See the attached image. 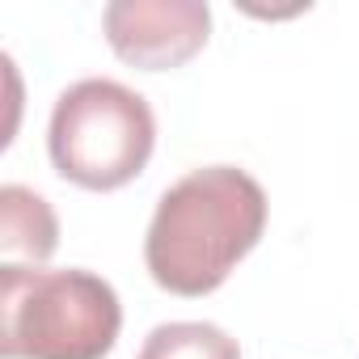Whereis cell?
<instances>
[{
	"mask_svg": "<svg viewBox=\"0 0 359 359\" xmlns=\"http://www.w3.org/2000/svg\"><path fill=\"white\" fill-rule=\"evenodd\" d=\"M266 229V191L237 165H203L156 199L144 262L173 296H208L258 245Z\"/></svg>",
	"mask_w": 359,
	"mask_h": 359,
	"instance_id": "1",
	"label": "cell"
},
{
	"mask_svg": "<svg viewBox=\"0 0 359 359\" xmlns=\"http://www.w3.org/2000/svg\"><path fill=\"white\" fill-rule=\"evenodd\" d=\"M123 325L118 292L81 266H0V355L102 359Z\"/></svg>",
	"mask_w": 359,
	"mask_h": 359,
	"instance_id": "2",
	"label": "cell"
},
{
	"mask_svg": "<svg viewBox=\"0 0 359 359\" xmlns=\"http://www.w3.org/2000/svg\"><path fill=\"white\" fill-rule=\"evenodd\" d=\"M156 118L144 93L110 76H85L55 97L47 148L55 169L85 191H114L148 165Z\"/></svg>",
	"mask_w": 359,
	"mask_h": 359,
	"instance_id": "3",
	"label": "cell"
},
{
	"mask_svg": "<svg viewBox=\"0 0 359 359\" xmlns=\"http://www.w3.org/2000/svg\"><path fill=\"white\" fill-rule=\"evenodd\" d=\"M102 26L118 60L161 72L203 51L212 9L203 0H110Z\"/></svg>",
	"mask_w": 359,
	"mask_h": 359,
	"instance_id": "4",
	"label": "cell"
},
{
	"mask_svg": "<svg viewBox=\"0 0 359 359\" xmlns=\"http://www.w3.org/2000/svg\"><path fill=\"white\" fill-rule=\"evenodd\" d=\"M60 245V220L51 203L30 187H0V258L5 266H39Z\"/></svg>",
	"mask_w": 359,
	"mask_h": 359,
	"instance_id": "5",
	"label": "cell"
},
{
	"mask_svg": "<svg viewBox=\"0 0 359 359\" xmlns=\"http://www.w3.org/2000/svg\"><path fill=\"white\" fill-rule=\"evenodd\" d=\"M135 359H241V346L212 321H165L144 338Z\"/></svg>",
	"mask_w": 359,
	"mask_h": 359,
	"instance_id": "6",
	"label": "cell"
}]
</instances>
